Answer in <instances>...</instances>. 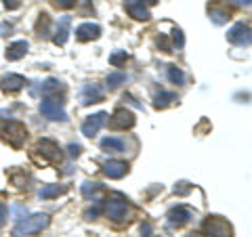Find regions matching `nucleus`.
Segmentation results:
<instances>
[{
	"label": "nucleus",
	"mask_w": 252,
	"mask_h": 237,
	"mask_svg": "<svg viewBox=\"0 0 252 237\" xmlns=\"http://www.w3.org/2000/svg\"><path fill=\"white\" fill-rule=\"evenodd\" d=\"M172 46H177V49L185 46V36H183V31H181L179 28L172 30Z\"/></svg>",
	"instance_id": "28"
},
{
	"label": "nucleus",
	"mask_w": 252,
	"mask_h": 237,
	"mask_svg": "<svg viewBox=\"0 0 252 237\" xmlns=\"http://www.w3.org/2000/svg\"><path fill=\"white\" fill-rule=\"evenodd\" d=\"M187 237H206V235H204V233H189Z\"/></svg>",
	"instance_id": "40"
},
{
	"label": "nucleus",
	"mask_w": 252,
	"mask_h": 237,
	"mask_svg": "<svg viewBox=\"0 0 252 237\" xmlns=\"http://www.w3.org/2000/svg\"><path fill=\"white\" fill-rule=\"evenodd\" d=\"M55 4H57L59 9H74L76 0H55Z\"/></svg>",
	"instance_id": "32"
},
{
	"label": "nucleus",
	"mask_w": 252,
	"mask_h": 237,
	"mask_svg": "<svg viewBox=\"0 0 252 237\" xmlns=\"http://www.w3.org/2000/svg\"><path fill=\"white\" fill-rule=\"evenodd\" d=\"M227 40L235 46H248L252 36H250V28L246 23H235V26L227 31Z\"/></svg>",
	"instance_id": "8"
},
{
	"label": "nucleus",
	"mask_w": 252,
	"mask_h": 237,
	"mask_svg": "<svg viewBox=\"0 0 252 237\" xmlns=\"http://www.w3.org/2000/svg\"><path fill=\"white\" fill-rule=\"evenodd\" d=\"M6 223V206L4 204H0V227Z\"/></svg>",
	"instance_id": "38"
},
{
	"label": "nucleus",
	"mask_w": 252,
	"mask_h": 237,
	"mask_svg": "<svg viewBox=\"0 0 252 237\" xmlns=\"http://www.w3.org/2000/svg\"><path fill=\"white\" fill-rule=\"evenodd\" d=\"M101 36V28L97 23H82L76 28V38L80 42H89V40H97Z\"/></svg>",
	"instance_id": "14"
},
{
	"label": "nucleus",
	"mask_w": 252,
	"mask_h": 237,
	"mask_svg": "<svg viewBox=\"0 0 252 237\" xmlns=\"http://www.w3.org/2000/svg\"><path fill=\"white\" fill-rule=\"evenodd\" d=\"M166 74H168V80L172 84H183L185 82V74L181 72L177 65H166Z\"/></svg>",
	"instance_id": "23"
},
{
	"label": "nucleus",
	"mask_w": 252,
	"mask_h": 237,
	"mask_svg": "<svg viewBox=\"0 0 252 237\" xmlns=\"http://www.w3.org/2000/svg\"><path fill=\"white\" fill-rule=\"evenodd\" d=\"M126 82V74H122V72H114V74H109L107 76V86L109 89H118L120 84H124Z\"/></svg>",
	"instance_id": "26"
},
{
	"label": "nucleus",
	"mask_w": 252,
	"mask_h": 237,
	"mask_svg": "<svg viewBox=\"0 0 252 237\" xmlns=\"http://www.w3.org/2000/svg\"><path fill=\"white\" fill-rule=\"evenodd\" d=\"M101 149L107 153H122L124 151V141L118 137H105L101 141Z\"/></svg>",
	"instance_id": "18"
},
{
	"label": "nucleus",
	"mask_w": 252,
	"mask_h": 237,
	"mask_svg": "<svg viewBox=\"0 0 252 237\" xmlns=\"http://www.w3.org/2000/svg\"><path fill=\"white\" fill-rule=\"evenodd\" d=\"M189 191H191V185L185 183V180H183V183H177V187H175V193L177 195H187Z\"/></svg>",
	"instance_id": "30"
},
{
	"label": "nucleus",
	"mask_w": 252,
	"mask_h": 237,
	"mask_svg": "<svg viewBox=\"0 0 252 237\" xmlns=\"http://www.w3.org/2000/svg\"><path fill=\"white\" fill-rule=\"evenodd\" d=\"M143 4H147V6H154V4H158V0H141Z\"/></svg>",
	"instance_id": "39"
},
{
	"label": "nucleus",
	"mask_w": 252,
	"mask_h": 237,
	"mask_svg": "<svg viewBox=\"0 0 252 237\" xmlns=\"http://www.w3.org/2000/svg\"><path fill=\"white\" fill-rule=\"evenodd\" d=\"M36 34L42 36V38L51 34V19H49V15L46 13H42L40 17H38V21H36Z\"/></svg>",
	"instance_id": "22"
},
{
	"label": "nucleus",
	"mask_w": 252,
	"mask_h": 237,
	"mask_svg": "<svg viewBox=\"0 0 252 237\" xmlns=\"http://www.w3.org/2000/svg\"><path fill=\"white\" fill-rule=\"evenodd\" d=\"M99 212H101V208H99V206H97V208H91V210H86V212H84V218L93 220L94 216H99Z\"/></svg>",
	"instance_id": "34"
},
{
	"label": "nucleus",
	"mask_w": 252,
	"mask_h": 237,
	"mask_svg": "<svg viewBox=\"0 0 252 237\" xmlns=\"http://www.w3.org/2000/svg\"><path fill=\"white\" fill-rule=\"evenodd\" d=\"M105 122H107V114L105 112L89 116L84 120V124H82V134H84V137H94V134H97L105 126Z\"/></svg>",
	"instance_id": "10"
},
{
	"label": "nucleus",
	"mask_w": 252,
	"mask_h": 237,
	"mask_svg": "<svg viewBox=\"0 0 252 237\" xmlns=\"http://www.w3.org/2000/svg\"><path fill=\"white\" fill-rule=\"evenodd\" d=\"M204 231H206L210 237H233L231 225L220 216H208L204 220Z\"/></svg>",
	"instance_id": "6"
},
{
	"label": "nucleus",
	"mask_w": 252,
	"mask_h": 237,
	"mask_svg": "<svg viewBox=\"0 0 252 237\" xmlns=\"http://www.w3.org/2000/svg\"><path fill=\"white\" fill-rule=\"evenodd\" d=\"M152 231H154V229H152V225H149V223L141 225V235H143V237H152Z\"/></svg>",
	"instance_id": "35"
},
{
	"label": "nucleus",
	"mask_w": 252,
	"mask_h": 237,
	"mask_svg": "<svg viewBox=\"0 0 252 237\" xmlns=\"http://www.w3.org/2000/svg\"><path fill=\"white\" fill-rule=\"evenodd\" d=\"M126 172H128V164L126 162H120V160H109L103 164V175L107 178H122L126 177Z\"/></svg>",
	"instance_id": "13"
},
{
	"label": "nucleus",
	"mask_w": 252,
	"mask_h": 237,
	"mask_svg": "<svg viewBox=\"0 0 252 237\" xmlns=\"http://www.w3.org/2000/svg\"><path fill=\"white\" fill-rule=\"evenodd\" d=\"M28 51H30V44L26 40H17V42H13L9 49H6V59L9 61H19V59L26 57Z\"/></svg>",
	"instance_id": "17"
},
{
	"label": "nucleus",
	"mask_w": 252,
	"mask_h": 237,
	"mask_svg": "<svg viewBox=\"0 0 252 237\" xmlns=\"http://www.w3.org/2000/svg\"><path fill=\"white\" fill-rule=\"evenodd\" d=\"M103 212H105V216L109 220H114V223H122V220L130 218L132 208H130V204H128V200H126L124 195L112 193L103 204Z\"/></svg>",
	"instance_id": "1"
},
{
	"label": "nucleus",
	"mask_w": 252,
	"mask_h": 237,
	"mask_svg": "<svg viewBox=\"0 0 252 237\" xmlns=\"http://www.w3.org/2000/svg\"><path fill=\"white\" fill-rule=\"evenodd\" d=\"M13 212L17 214V218L21 220V218H26V214H28V210L23 208V206H13Z\"/></svg>",
	"instance_id": "36"
},
{
	"label": "nucleus",
	"mask_w": 252,
	"mask_h": 237,
	"mask_svg": "<svg viewBox=\"0 0 252 237\" xmlns=\"http://www.w3.org/2000/svg\"><path fill=\"white\" fill-rule=\"evenodd\" d=\"M49 223H51V216L49 214H34V216L21 218L19 223L13 227V235H17V237L36 235V233H40L42 229L49 227Z\"/></svg>",
	"instance_id": "2"
},
{
	"label": "nucleus",
	"mask_w": 252,
	"mask_h": 237,
	"mask_svg": "<svg viewBox=\"0 0 252 237\" xmlns=\"http://www.w3.org/2000/svg\"><path fill=\"white\" fill-rule=\"evenodd\" d=\"M32 155H42V157H36L38 164H53V162H61V149L57 143L53 141H40L36 145L34 153Z\"/></svg>",
	"instance_id": "5"
},
{
	"label": "nucleus",
	"mask_w": 252,
	"mask_h": 237,
	"mask_svg": "<svg viewBox=\"0 0 252 237\" xmlns=\"http://www.w3.org/2000/svg\"><path fill=\"white\" fill-rule=\"evenodd\" d=\"M69 26H72V17L65 15V17H61L59 23H57V31H55L53 36V42L57 46H63L67 42V36H69Z\"/></svg>",
	"instance_id": "16"
},
{
	"label": "nucleus",
	"mask_w": 252,
	"mask_h": 237,
	"mask_svg": "<svg viewBox=\"0 0 252 237\" xmlns=\"http://www.w3.org/2000/svg\"><path fill=\"white\" fill-rule=\"evenodd\" d=\"M210 21L217 23V26H223V23L229 21V13L223 9H210Z\"/></svg>",
	"instance_id": "24"
},
{
	"label": "nucleus",
	"mask_w": 252,
	"mask_h": 237,
	"mask_svg": "<svg viewBox=\"0 0 252 237\" xmlns=\"http://www.w3.org/2000/svg\"><path fill=\"white\" fill-rule=\"evenodd\" d=\"M109 126L114 130H126L135 126V114L128 112V109H116L114 116L109 118Z\"/></svg>",
	"instance_id": "9"
},
{
	"label": "nucleus",
	"mask_w": 252,
	"mask_h": 237,
	"mask_svg": "<svg viewBox=\"0 0 252 237\" xmlns=\"http://www.w3.org/2000/svg\"><path fill=\"white\" fill-rule=\"evenodd\" d=\"M0 132H2V139L15 149H19L28 139V128L17 120H9L6 124H2L0 126Z\"/></svg>",
	"instance_id": "3"
},
{
	"label": "nucleus",
	"mask_w": 252,
	"mask_h": 237,
	"mask_svg": "<svg viewBox=\"0 0 252 237\" xmlns=\"http://www.w3.org/2000/svg\"><path fill=\"white\" fill-rule=\"evenodd\" d=\"M175 101H177V94L175 92H158L156 99H154V107L156 109H164V107L172 105Z\"/></svg>",
	"instance_id": "21"
},
{
	"label": "nucleus",
	"mask_w": 252,
	"mask_h": 237,
	"mask_svg": "<svg viewBox=\"0 0 252 237\" xmlns=\"http://www.w3.org/2000/svg\"><path fill=\"white\" fill-rule=\"evenodd\" d=\"M126 59H128V53L126 51H116V53L109 55V63H112L114 67H120L122 63H126Z\"/></svg>",
	"instance_id": "27"
},
{
	"label": "nucleus",
	"mask_w": 252,
	"mask_h": 237,
	"mask_svg": "<svg viewBox=\"0 0 252 237\" xmlns=\"http://www.w3.org/2000/svg\"><path fill=\"white\" fill-rule=\"evenodd\" d=\"M101 189V185L99 183H93V180H84V183L80 185V191H82V195L86 197V200H91V197L97 193Z\"/></svg>",
	"instance_id": "25"
},
{
	"label": "nucleus",
	"mask_w": 252,
	"mask_h": 237,
	"mask_svg": "<svg viewBox=\"0 0 252 237\" xmlns=\"http://www.w3.org/2000/svg\"><path fill=\"white\" fill-rule=\"evenodd\" d=\"M40 112L44 118H49L53 122H65L67 114L63 109V99H55V97H44L40 103Z\"/></svg>",
	"instance_id": "4"
},
{
	"label": "nucleus",
	"mask_w": 252,
	"mask_h": 237,
	"mask_svg": "<svg viewBox=\"0 0 252 237\" xmlns=\"http://www.w3.org/2000/svg\"><path fill=\"white\" fill-rule=\"evenodd\" d=\"M63 193H67V187L65 185H46L40 189V195L42 200H51V197H57V195H63Z\"/></svg>",
	"instance_id": "20"
},
{
	"label": "nucleus",
	"mask_w": 252,
	"mask_h": 237,
	"mask_svg": "<svg viewBox=\"0 0 252 237\" xmlns=\"http://www.w3.org/2000/svg\"><path fill=\"white\" fill-rule=\"evenodd\" d=\"M189 218H191V210H187L183 206H177V208H172L168 214H166V223L170 227H183L189 223Z\"/></svg>",
	"instance_id": "12"
},
{
	"label": "nucleus",
	"mask_w": 252,
	"mask_h": 237,
	"mask_svg": "<svg viewBox=\"0 0 252 237\" xmlns=\"http://www.w3.org/2000/svg\"><path fill=\"white\" fill-rule=\"evenodd\" d=\"M28 84V80L21 74H9L0 78V90L2 92H17Z\"/></svg>",
	"instance_id": "11"
},
{
	"label": "nucleus",
	"mask_w": 252,
	"mask_h": 237,
	"mask_svg": "<svg viewBox=\"0 0 252 237\" xmlns=\"http://www.w3.org/2000/svg\"><path fill=\"white\" fill-rule=\"evenodd\" d=\"M158 46H162L164 53H172V44H170V40H168L166 36H160V38H158Z\"/></svg>",
	"instance_id": "29"
},
{
	"label": "nucleus",
	"mask_w": 252,
	"mask_h": 237,
	"mask_svg": "<svg viewBox=\"0 0 252 237\" xmlns=\"http://www.w3.org/2000/svg\"><path fill=\"white\" fill-rule=\"evenodd\" d=\"M80 153H82V147L80 145H69V155H72V157H78Z\"/></svg>",
	"instance_id": "37"
},
{
	"label": "nucleus",
	"mask_w": 252,
	"mask_h": 237,
	"mask_svg": "<svg viewBox=\"0 0 252 237\" xmlns=\"http://www.w3.org/2000/svg\"><path fill=\"white\" fill-rule=\"evenodd\" d=\"M105 97V92L103 89H101L99 84H94V82H86L82 84V89H80V103L82 105H93V103H101Z\"/></svg>",
	"instance_id": "7"
},
{
	"label": "nucleus",
	"mask_w": 252,
	"mask_h": 237,
	"mask_svg": "<svg viewBox=\"0 0 252 237\" xmlns=\"http://www.w3.org/2000/svg\"><path fill=\"white\" fill-rule=\"evenodd\" d=\"M2 4H4L9 11H17L19 6L23 4V0H2Z\"/></svg>",
	"instance_id": "31"
},
{
	"label": "nucleus",
	"mask_w": 252,
	"mask_h": 237,
	"mask_svg": "<svg viewBox=\"0 0 252 237\" xmlns=\"http://www.w3.org/2000/svg\"><path fill=\"white\" fill-rule=\"evenodd\" d=\"M126 11H128V15L132 19L137 21H147L152 15H149V9L141 2V0H126Z\"/></svg>",
	"instance_id": "15"
},
{
	"label": "nucleus",
	"mask_w": 252,
	"mask_h": 237,
	"mask_svg": "<svg viewBox=\"0 0 252 237\" xmlns=\"http://www.w3.org/2000/svg\"><path fill=\"white\" fill-rule=\"evenodd\" d=\"M59 92H63V86L59 80L55 78H49L44 84H42V97H55V99H63L59 97Z\"/></svg>",
	"instance_id": "19"
},
{
	"label": "nucleus",
	"mask_w": 252,
	"mask_h": 237,
	"mask_svg": "<svg viewBox=\"0 0 252 237\" xmlns=\"http://www.w3.org/2000/svg\"><path fill=\"white\" fill-rule=\"evenodd\" d=\"M13 26L11 23H0V36H11Z\"/></svg>",
	"instance_id": "33"
}]
</instances>
